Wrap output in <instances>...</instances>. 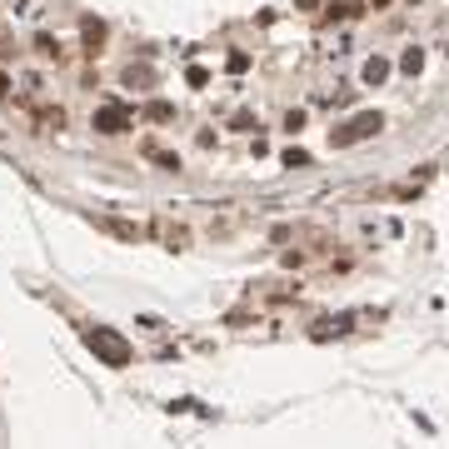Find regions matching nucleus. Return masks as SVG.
I'll list each match as a JSON object with an SVG mask.
<instances>
[{
	"label": "nucleus",
	"mask_w": 449,
	"mask_h": 449,
	"mask_svg": "<svg viewBox=\"0 0 449 449\" xmlns=\"http://www.w3.org/2000/svg\"><path fill=\"white\" fill-rule=\"evenodd\" d=\"M384 130V115L379 110H365V115H355L350 125H340V130H329V145H360V140H369V135H379Z\"/></svg>",
	"instance_id": "3"
},
{
	"label": "nucleus",
	"mask_w": 449,
	"mask_h": 449,
	"mask_svg": "<svg viewBox=\"0 0 449 449\" xmlns=\"http://www.w3.org/2000/svg\"><path fill=\"white\" fill-rule=\"evenodd\" d=\"M230 130H245V135H250V130H260V120L250 115V110H240V115L230 120Z\"/></svg>",
	"instance_id": "15"
},
{
	"label": "nucleus",
	"mask_w": 449,
	"mask_h": 449,
	"mask_svg": "<svg viewBox=\"0 0 449 449\" xmlns=\"http://www.w3.org/2000/svg\"><path fill=\"white\" fill-rule=\"evenodd\" d=\"M400 70H405V75H419V70H424V50H415V45H410V50L400 55Z\"/></svg>",
	"instance_id": "12"
},
{
	"label": "nucleus",
	"mask_w": 449,
	"mask_h": 449,
	"mask_svg": "<svg viewBox=\"0 0 449 449\" xmlns=\"http://www.w3.org/2000/svg\"><path fill=\"white\" fill-rule=\"evenodd\" d=\"M80 40H85V50L95 55V50L105 45V20H100V15H85V20H80Z\"/></svg>",
	"instance_id": "6"
},
{
	"label": "nucleus",
	"mask_w": 449,
	"mask_h": 449,
	"mask_svg": "<svg viewBox=\"0 0 449 449\" xmlns=\"http://www.w3.org/2000/svg\"><path fill=\"white\" fill-rule=\"evenodd\" d=\"M389 80V61H384V55H369V61H365V85H384Z\"/></svg>",
	"instance_id": "10"
},
{
	"label": "nucleus",
	"mask_w": 449,
	"mask_h": 449,
	"mask_svg": "<svg viewBox=\"0 0 449 449\" xmlns=\"http://www.w3.org/2000/svg\"><path fill=\"white\" fill-rule=\"evenodd\" d=\"M11 90H15V80H11V75H6V70H0V100H6V95H11Z\"/></svg>",
	"instance_id": "19"
},
{
	"label": "nucleus",
	"mask_w": 449,
	"mask_h": 449,
	"mask_svg": "<svg viewBox=\"0 0 449 449\" xmlns=\"http://www.w3.org/2000/svg\"><path fill=\"white\" fill-rule=\"evenodd\" d=\"M85 345H90V355L95 360H105L110 369H125L135 355H130V345L120 340L115 329H105V324H95V329H85Z\"/></svg>",
	"instance_id": "1"
},
{
	"label": "nucleus",
	"mask_w": 449,
	"mask_h": 449,
	"mask_svg": "<svg viewBox=\"0 0 449 449\" xmlns=\"http://www.w3.org/2000/svg\"><path fill=\"white\" fill-rule=\"evenodd\" d=\"M90 130H95V135H125V130H135V105H125V100H105V105H95Z\"/></svg>",
	"instance_id": "2"
},
{
	"label": "nucleus",
	"mask_w": 449,
	"mask_h": 449,
	"mask_svg": "<svg viewBox=\"0 0 449 449\" xmlns=\"http://www.w3.org/2000/svg\"><path fill=\"white\" fill-rule=\"evenodd\" d=\"M224 65H230V75H245V70H250V55H245V50H235Z\"/></svg>",
	"instance_id": "16"
},
{
	"label": "nucleus",
	"mask_w": 449,
	"mask_h": 449,
	"mask_svg": "<svg viewBox=\"0 0 449 449\" xmlns=\"http://www.w3.org/2000/svg\"><path fill=\"white\" fill-rule=\"evenodd\" d=\"M185 80L200 90V85H210V70H205V65H190V70H185Z\"/></svg>",
	"instance_id": "17"
},
{
	"label": "nucleus",
	"mask_w": 449,
	"mask_h": 449,
	"mask_svg": "<svg viewBox=\"0 0 449 449\" xmlns=\"http://www.w3.org/2000/svg\"><path fill=\"white\" fill-rule=\"evenodd\" d=\"M140 115H145L150 125H170V120H175V105H170V100H150Z\"/></svg>",
	"instance_id": "9"
},
{
	"label": "nucleus",
	"mask_w": 449,
	"mask_h": 449,
	"mask_svg": "<svg viewBox=\"0 0 449 449\" xmlns=\"http://www.w3.org/2000/svg\"><path fill=\"white\" fill-rule=\"evenodd\" d=\"M100 230H110V235H115V240H130V245H135V240L145 235L140 224H130V220H115V215H105V220H100Z\"/></svg>",
	"instance_id": "7"
},
{
	"label": "nucleus",
	"mask_w": 449,
	"mask_h": 449,
	"mask_svg": "<svg viewBox=\"0 0 449 449\" xmlns=\"http://www.w3.org/2000/svg\"><path fill=\"white\" fill-rule=\"evenodd\" d=\"M285 130H290V135L305 130V110H290V115H285Z\"/></svg>",
	"instance_id": "18"
},
{
	"label": "nucleus",
	"mask_w": 449,
	"mask_h": 449,
	"mask_svg": "<svg viewBox=\"0 0 449 449\" xmlns=\"http://www.w3.org/2000/svg\"><path fill=\"white\" fill-rule=\"evenodd\" d=\"M30 50L40 55V61H61V55H65V50H61V40H55L50 30H40V35L30 40Z\"/></svg>",
	"instance_id": "8"
},
{
	"label": "nucleus",
	"mask_w": 449,
	"mask_h": 449,
	"mask_svg": "<svg viewBox=\"0 0 449 449\" xmlns=\"http://www.w3.org/2000/svg\"><path fill=\"white\" fill-rule=\"evenodd\" d=\"M140 155H145L150 165H160V170H180V155H175V150H165V145H155V140H145Z\"/></svg>",
	"instance_id": "5"
},
{
	"label": "nucleus",
	"mask_w": 449,
	"mask_h": 449,
	"mask_svg": "<svg viewBox=\"0 0 449 449\" xmlns=\"http://www.w3.org/2000/svg\"><path fill=\"white\" fill-rule=\"evenodd\" d=\"M125 85H155L150 65H125Z\"/></svg>",
	"instance_id": "14"
},
{
	"label": "nucleus",
	"mask_w": 449,
	"mask_h": 449,
	"mask_svg": "<svg viewBox=\"0 0 449 449\" xmlns=\"http://www.w3.org/2000/svg\"><path fill=\"white\" fill-rule=\"evenodd\" d=\"M279 160H285V170H305V165H310V150H300V145H290L285 155H279Z\"/></svg>",
	"instance_id": "13"
},
{
	"label": "nucleus",
	"mask_w": 449,
	"mask_h": 449,
	"mask_svg": "<svg viewBox=\"0 0 449 449\" xmlns=\"http://www.w3.org/2000/svg\"><path fill=\"white\" fill-rule=\"evenodd\" d=\"M35 120H40V130H65V110L61 105H45Z\"/></svg>",
	"instance_id": "11"
},
{
	"label": "nucleus",
	"mask_w": 449,
	"mask_h": 449,
	"mask_svg": "<svg viewBox=\"0 0 449 449\" xmlns=\"http://www.w3.org/2000/svg\"><path fill=\"white\" fill-rule=\"evenodd\" d=\"M150 230H155V240H160L165 250H175V255H180V250H190V224H180V220H165V215H160Z\"/></svg>",
	"instance_id": "4"
}]
</instances>
